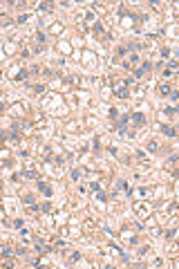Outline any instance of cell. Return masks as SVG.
Segmentation results:
<instances>
[{
  "instance_id": "obj_1",
  "label": "cell",
  "mask_w": 179,
  "mask_h": 269,
  "mask_svg": "<svg viewBox=\"0 0 179 269\" xmlns=\"http://www.w3.org/2000/svg\"><path fill=\"white\" fill-rule=\"evenodd\" d=\"M114 94H117V99H128L130 97L128 83H125V81H117V83H114Z\"/></svg>"
},
{
  "instance_id": "obj_2",
  "label": "cell",
  "mask_w": 179,
  "mask_h": 269,
  "mask_svg": "<svg viewBox=\"0 0 179 269\" xmlns=\"http://www.w3.org/2000/svg\"><path fill=\"white\" fill-rule=\"evenodd\" d=\"M130 121H132L137 128H141L143 123H146V117H143V112H134V114H130Z\"/></svg>"
},
{
  "instance_id": "obj_3",
  "label": "cell",
  "mask_w": 179,
  "mask_h": 269,
  "mask_svg": "<svg viewBox=\"0 0 179 269\" xmlns=\"http://www.w3.org/2000/svg\"><path fill=\"white\" fill-rule=\"evenodd\" d=\"M36 186H38V191H41V193L45 195V198H51V188L47 186L45 182H41V179H36Z\"/></svg>"
},
{
  "instance_id": "obj_4",
  "label": "cell",
  "mask_w": 179,
  "mask_h": 269,
  "mask_svg": "<svg viewBox=\"0 0 179 269\" xmlns=\"http://www.w3.org/2000/svg\"><path fill=\"white\" fill-rule=\"evenodd\" d=\"M34 247H36V251H38V254H47V251H49V247L45 244V240H41V238H36Z\"/></svg>"
},
{
  "instance_id": "obj_5",
  "label": "cell",
  "mask_w": 179,
  "mask_h": 269,
  "mask_svg": "<svg viewBox=\"0 0 179 269\" xmlns=\"http://www.w3.org/2000/svg\"><path fill=\"white\" fill-rule=\"evenodd\" d=\"M157 92H159V94H161V97H170V92H172V87H170L168 83H159Z\"/></svg>"
},
{
  "instance_id": "obj_6",
  "label": "cell",
  "mask_w": 179,
  "mask_h": 269,
  "mask_svg": "<svg viewBox=\"0 0 179 269\" xmlns=\"http://www.w3.org/2000/svg\"><path fill=\"white\" fill-rule=\"evenodd\" d=\"M159 130L164 132L166 137H177V130H175L172 126H161V123H159Z\"/></svg>"
},
{
  "instance_id": "obj_7",
  "label": "cell",
  "mask_w": 179,
  "mask_h": 269,
  "mask_svg": "<svg viewBox=\"0 0 179 269\" xmlns=\"http://www.w3.org/2000/svg\"><path fill=\"white\" fill-rule=\"evenodd\" d=\"M117 188L121 191V193H125V195H132V188H130L125 182H117Z\"/></svg>"
},
{
  "instance_id": "obj_8",
  "label": "cell",
  "mask_w": 179,
  "mask_h": 269,
  "mask_svg": "<svg viewBox=\"0 0 179 269\" xmlns=\"http://www.w3.org/2000/svg\"><path fill=\"white\" fill-rule=\"evenodd\" d=\"M134 211H137L139 215H143V218L148 215V206H146V204H137V206H134Z\"/></svg>"
},
{
  "instance_id": "obj_9",
  "label": "cell",
  "mask_w": 179,
  "mask_h": 269,
  "mask_svg": "<svg viewBox=\"0 0 179 269\" xmlns=\"http://www.w3.org/2000/svg\"><path fill=\"white\" fill-rule=\"evenodd\" d=\"M83 173H87L85 168H76V171H72V179H74V182H78V179H81V175Z\"/></svg>"
},
{
  "instance_id": "obj_10",
  "label": "cell",
  "mask_w": 179,
  "mask_h": 269,
  "mask_svg": "<svg viewBox=\"0 0 179 269\" xmlns=\"http://www.w3.org/2000/svg\"><path fill=\"white\" fill-rule=\"evenodd\" d=\"M22 177H27V179H38V173H36V171H25V173H22Z\"/></svg>"
},
{
  "instance_id": "obj_11",
  "label": "cell",
  "mask_w": 179,
  "mask_h": 269,
  "mask_svg": "<svg viewBox=\"0 0 179 269\" xmlns=\"http://www.w3.org/2000/svg\"><path fill=\"white\" fill-rule=\"evenodd\" d=\"M38 9H41V11H51V9H54V5H49V2H38Z\"/></svg>"
},
{
  "instance_id": "obj_12",
  "label": "cell",
  "mask_w": 179,
  "mask_h": 269,
  "mask_svg": "<svg viewBox=\"0 0 179 269\" xmlns=\"http://www.w3.org/2000/svg\"><path fill=\"white\" fill-rule=\"evenodd\" d=\"M27 76H29V72H27V70H20L18 74H16V81H25Z\"/></svg>"
},
{
  "instance_id": "obj_13",
  "label": "cell",
  "mask_w": 179,
  "mask_h": 269,
  "mask_svg": "<svg viewBox=\"0 0 179 269\" xmlns=\"http://www.w3.org/2000/svg\"><path fill=\"white\" fill-rule=\"evenodd\" d=\"M90 191H94V193H99V191H101V184H99V182H92V184H90Z\"/></svg>"
},
{
  "instance_id": "obj_14",
  "label": "cell",
  "mask_w": 179,
  "mask_h": 269,
  "mask_svg": "<svg viewBox=\"0 0 179 269\" xmlns=\"http://www.w3.org/2000/svg\"><path fill=\"white\" fill-rule=\"evenodd\" d=\"M143 74H146V70H143V67H137V70H134V79H141Z\"/></svg>"
},
{
  "instance_id": "obj_15",
  "label": "cell",
  "mask_w": 179,
  "mask_h": 269,
  "mask_svg": "<svg viewBox=\"0 0 179 269\" xmlns=\"http://www.w3.org/2000/svg\"><path fill=\"white\" fill-rule=\"evenodd\" d=\"M96 198H99V202H107V195L103 193V191H99V193H96Z\"/></svg>"
},
{
  "instance_id": "obj_16",
  "label": "cell",
  "mask_w": 179,
  "mask_h": 269,
  "mask_svg": "<svg viewBox=\"0 0 179 269\" xmlns=\"http://www.w3.org/2000/svg\"><path fill=\"white\" fill-rule=\"evenodd\" d=\"M117 114H119L117 108H110V119H112V121H117Z\"/></svg>"
},
{
  "instance_id": "obj_17",
  "label": "cell",
  "mask_w": 179,
  "mask_h": 269,
  "mask_svg": "<svg viewBox=\"0 0 179 269\" xmlns=\"http://www.w3.org/2000/svg\"><path fill=\"white\" fill-rule=\"evenodd\" d=\"M11 254H14V251H11V249H9V247H2V256H5V258H9V256H11Z\"/></svg>"
},
{
  "instance_id": "obj_18",
  "label": "cell",
  "mask_w": 179,
  "mask_h": 269,
  "mask_svg": "<svg viewBox=\"0 0 179 269\" xmlns=\"http://www.w3.org/2000/svg\"><path fill=\"white\" fill-rule=\"evenodd\" d=\"M78 258H81V254H78V251H72V254H70V260H72V262H74V260H78Z\"/></svg>"
},
{
  "instance_id": "obj_19",
  "label": "cell",
  "mask_w": 179,
  "mask_h": 269,
  "mask_svg": "<svg viewBox=\"0 0 179 269\" xmlns=\"http://www.w3.org/2000/svg\"><path fill=\"white\" fill-rule=\"evenodd\" d=\"M94 31H96V34H103V25L101 23H94Z\"/></svg>"
},
{
  "instance_id": "obj_20",
  "label": "cell",
  "mask_w": 179,
  "mask_h": 269,
  "mask_svg": "<svg viewBox=\"0 0 179 269\" xmlns=\"http://www.w3.org/2000/svg\"><path fill=\"white\" fill-rule=\"evenodd\" d=\"M85 20H87V23H94V11H87V16H85Z\"/></svg>"
},
{
  "instance_id": "obj_21",
  "label": "cell",
  "mask_w": 179,
  "mask_h": 269,
  "mask_svg": "<svg viewBox=\"0 0 179 269\" xmlns=\"http://www.w3.org/2000/svg\"><path fill=\"white\" fill-rule=\"evenodd\" d=\"M157 148H159V146H157V144H154V141H150V144H148V150H150V152H154V150H157Z\"/></svg>"
},
{
  "instance_id": "obj_22",
  "label": "cell",
  "mask_w": 179,
  "mask_h": 269,
  "mask_svg": "<svg viewBox=\"0 0 179 269\" xmlns=\"http://www.w3.org/2000/svg\"><path fill=\"white\" fill-rule=\"evenodd\" d=\"M170 99H172V101H177V99H179V92L172 90V92H170Z\"/></svg>"
},
{
  "instance_id": "obj_23",
  "label": "cell",
  "mask_w": 179,
  "mask_h": 269,
  "mask_svg": "<svg viewBox=\"0 0 179 269\" xmlns=\"http://www.w3.org/2000/svg\"><path fill=\"white\" fill-rule=\"evenodd\" d=\"M49 208H51V204H49V202H45V204H41V211H49Z\"/></svg>"
},
{
  "instance_id": "obj_24",
  "label": "cell",
  "mask_w": 179,
  "mask_h": 269,
  "mask_svg": "<svg viewBox=\"0 0 179 269\" xmlns=\"http://www.w3.org/2000/svg\"><path fill=\"white\" fill-rule=\"evenodd\" d=\"M164 114H177V112H175V108H166Z\"/></svg>"
},
{
  "instance_id": "obj_25",
  "label": "cell",
  "mask_w": 179,
  "mask_h": 269,
  "mask_svg": "<svg viewBox=\"0 0 179 269\" xmlns=\"http://www.w3.org/2000/svg\"><path fill=\"white\" fill-rule=\"evenodd\" d=\"M22 224H25L22 220H16V222H14V227H16V229H22Z\"/></svg>"
},
{
  "instance_id": "obj_26",
  "label": "cell",
  "mask_w": 179,
  "mask_h": 269,
  "mask_svg": "<svg viewBox=\"0 0 179 269\" xmlns=\"http://www.w3.org/2000/svg\"><path fill=\"white\" fill-rule=\"evenodd\" d=\"M175 112H177V114H179V106H177V108H175Z\"/></svg>"
}]
</instances>
